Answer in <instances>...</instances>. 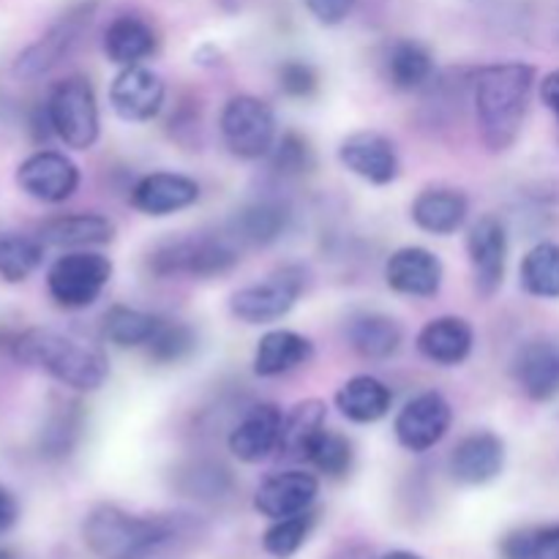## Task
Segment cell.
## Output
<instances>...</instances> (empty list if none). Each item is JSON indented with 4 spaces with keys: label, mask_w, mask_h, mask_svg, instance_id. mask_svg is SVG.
Wrapping results in <instances>:
<instances>
[{
    "label": "cell",
    "mask_w": 559,
    "mask_h": 559,
    "mask_svg": "<svg viewBox=\"0 0 559 559\" xmlns=\"http://www.w3.org/2000/svg\"><path fill=\"white\" fill-rule=\"evenodd\" d=\"M535 87V69L522 60L480 66L473 80L475 118L480 140L489 151L502 153L516 145Z\"/></svg>",
    "instance_id": "cell-1"
},
{
    "label": "cell",
    "mask_w": 559,
    "mask_h": 559,
    "mask_svg": "<svg viewBox=\"0 0 559 559\" xmlns=\"http://www.w3.org/2000/svg\"><path fill=\"white\" fill-rule=\"evenodd\" d=\"M16 360L36 366L60 385L80 393H93L107 382L109 360L102 349L49 328H33L14 342Z\"/></svg>",
    "instance_id": "cell-2"
},
{
    "label": "cell",
    "mask_w": 559,
    "mask_h": 559,
    "mask_svg": "<svg viewBox=\"0 0 559 559\" xmlns=\"http://www.w3.org/2000/svg\"><path fill=\"white\" fill-rule=\"evenodd\" d=\"M175 535L169 519L136 516L118 506H98L82 524L85 546L98 559H145Z\"/></svg>",
    "instance_id": "cell-3"
},
{
    "label": "cell",
    "mask_w": 559,
    "mask_h": 559,
    "mask_svg": "<svg viewBox=\"0 0 559 559\" xmlns=\"http://www.w3.org/2000/svg\"><path fill=\"white\" fill-rule=\"evenodd\" d=\"M47 126L66 147L87 151L98 140V104L85 76H66L47 98Z\"/></svg>",
    "instance_id": "cell-4"
},
{
    "label": "cell",
    "mask_w": 559,
    "mask_h": 559,
    "mask_svg": "<svg viewBox=\"0 0 559 559\" xmlns=\"http://www.w3.org/2000/svg\"><path fill=\"white\" fill-rule=\"evenodd\" d=\"M112 278V262L96 251H69L58 257L47 273L49 298L60 309H87L98 300Z\"/></svg>",
    "instance_id": "cell-5"
},
{
    "label": "cell",
    "mask_w": 559,
    "mask_h": 559,
    "mask_svg": "<svg viewBox=\"0 0 559 559\" xmlns=\"http://www.w3.org/2000/svg\"><path fill=\"white\" fill-rule=\"evenodd\" d=\"M238 265V251L218 238H186L158 246L147 260L158 278H213Z\"/></svg>",
    "instance_id": "cell-6"
},
{
    "label": "cell",
    "mask_w": 559,
    "mask_h": 559,
    "mask_svg": "<svg viewBox=\"0 0 559 559\" xmlns=\"http://www.w3.org/2000/svg\"><path fill=\"white\" fill-rule=\"evenodd\" d=\"M218 129L227 151L246 162L267 156L276 145V115L262 98L246 93L224 104Z\"/></svg>",
    "instance_id": "cell-7"
},
{
    "label": "cell",
    "mask_w": 559,
    "mask_h": 559,
    "mask_svg": "<svg viewBox=\"0 0 559 559\" xmlns=\"http://www.w3.org/2000/svg\"><path fill=\"white\" fill-rule=\"evenodd\" d=\"M304 271L300 267H284V271L273 273L265 282L249 284V287L238 289L229 298V311L235 320L246 322V325H265V322H276L293 311L298 304L300 293H304Z\"/></svg>",
    "instance_id": "cell-8"
},
{
    "label": "cell",
    "mask_w": 559,
    "mask_h": 559,
    "mask_svg": "<svg viewBox=\"0 0 559 559\" xmlns=\"http://www.w3.org/2000/svg\"><path fill=\"white\" fill-rule=\"evenodd\" d=\"M93 11H96V0H85V3H76L74 9L66 11L55 25H49V31L41 38H36L31 47L16 55L14 74L20 80H36V76L52 71L76 47L80 36L91 25Z\"/></svg>",
    "instance_id": "cell-9"
},
{
    "label": "cell",
    "mask_w": 559,
    "mask_h": 559,
    "mask_svg": "<svg viewBox=\"0 0 559 559\" xmlns=\"http://www.w3.org/2000/svg\"><path fill=\"white\" fill-rule=\"evenodd\" d=\"M451 420L453 409L448 399L437 391H426L404 404L402 413L396 415L393 431H396L399 445L407 448L409 453H424L448 435Z\"/></svg>",
    "instance_id": "cell-10"
},
{
    "label": "cell",
    "mask_w": 559,
    "mask_h": 559,
    "mask_svg": "<svg viewBox=\"0 0 559 559\" xmlns=\"http://www.w3.org/2000/svg\"><path fill=\"white\" fill-rule=\"evenodd\" d=\"M467 254L473 265L475 289L480 298H495L506 282L508 229L497 216H484L467 235Z\"/></svg>",
    "instance_id": "cell-11"
},
{
    "label": "cell",
    "mask_w": 559,
    "mask_h": 559,
    "mask_svg": "<svg viewBox=\"0 0 559 559\" xmlns=\"http://www.w3.org/2000/svg\"><path fill=\"white\" fill-rule=\"evenodd\" d=\"M16 186L27 197L47 205L66 202L80 186V169L58 151H38L16 167Z\"/></svg>",
    "instance_id": "cell-12"
},
{
    "label": "cell",
    "mask_w": 559,
    "mask_h": 559,
    "mask_svg": "<svg viewBox=\"0 0 559 559\" xmlns=\"http://www.w3.org/2000/svg\"><path fill=\"white\" fill-rule=\"evenodd\" d=\"M167 98V85L147 66H126L109 85V104L126 123H147L156 118Z\"/></svg>",
    "instance_id": "cell-13"
},
{
    "label": "cell",
    "mask_w": 559,
    "mask_h": 559,
    "mask_svg": "<svg viewBox=\"0 0 559 559\" xmlns=\"http://www.w3.org/2000/svg\"><path fill=\"white\" fill-rule=\"evenodd\" d=\"M317 495H320V480L314 475L306 469H284L262 480L254 495V508L265 519L278 522L311 511Z\"/></svg>",
    "instance_id": "cell-14"
},
{
    "label": "cell",
    "mask_w": 559,
    "mask_h": 559,
    "mask_svg": "<svg viewBox=\"0 0 559 559\" xmlns=\"http://www.w3.org/2000/svg\"><path fill=\"white\" fill-rule=\"evenodd\" d=\"M338 162L366 183L388 186L399 178V153L380 131H355L338 145Z\"/></svg>",
    "instance_id": "cell-15"
},
{
    "label": "cell",
    "mask_w": 559,
    "mask_h": 559,
    "mask_svg": "<svg viewBox=\"0 0 559 559\" xmlns=\"http://www.w3.org/2000/svg\"><path fill=\"white\" fill-rule=\"evenodd\" d=\"M442 262L424 246H404L385 262V282L393 293L407 298H435L442 287Z\"/></svg>",
    "instance_id": "cell-16"
},
{
    "label": "cell",
    "mask_w": 559,
    "mask_h": 559,
    "mask_svg": "<svg viewBox=\"0 0 559 559\" xmlns=\"http://www.w3.org/2000/svg\"><path fill=\"white\" fill-rule=\"evenodd\" d=\"M131 207L145 216L162 218L186 211L200 200V183L189 175L178 173H151L136 180L131 189Z\"/></svg>",
    "instance_id": "cell-17"
},
{
    "label": "cell",
    "mask_w": 559,
    "mask_h": 559,
    "mask_svg": "<svg viewBox=\"0 0 559 559\" xmlns=\"http://www.w3.org/2000/svg\"><path fill=\"white\" fill-rule=\"evenodd\" d=\"M506 469V442L495 431H475L464 437L451 453L453 480L464 486H486Z\"/></svg>",
    "instance_id": "cell-18"
},
{
    "label": "cell",
    "mask_w": 559,
    "mask_h": 559,
    "mask_svg": "<svg viewBox=\"0 0 559 559\" xmlns=\"http://www.w3.org/2000/svg\"><path fill=\"white\" fill-rule=\"evenodd\" d=\"M282 409L276 404H257L243 415L229 435L227 445L238 462L260 464L271 453L278 451V435H282Z\"/></svg>",
    "instance_id": "cell-19"
},
{
    "label": "cell",
    "mask_w": 559,
    "mask_h": 559,
    "mask_svg": "<svg viewBox=\"0 0 559 559\" xmlns=\"http://www.w3.org/2000/svg\"><path fill=\"white\" fill-rule=\"evenodd\" d=\"M519 388L533 402H551L559 396V347L555 342H530L519 349L513 364Z\"/></svg>",
    "instance_id": "cell-20"
},
{
    "label": "cell",
    "mask_w": 559,
    "mask_h": 559,
    "mask_svg": "<svg viewBox=\"0 0 559 559\" xmlns=\"http://www.w3.org/2000/svg\"><path fill=\"white\" fill-rule=\"evenodd\" d=\"M36 238L44 246L55 249H91V246H104L115 240L112 218L102 213H66V216L47 218L38 227Z\"/></svg>",
    "instance_id": "cell-21"
},
{
    "label": "cell",
    "mask_w": 559,
    "mask_h": 559,
    "mask_svg": "<svg viewBox=\"0 0 559 559\" xmlns=\"http://www.w3.org/2000/svg\"><path fill=\"white\" fill-rule=\"evenodd\" d=\"M475 344L473 325L464 317H437L418 333V349L437 366H459L469 358Z\"/></svg>",
    "instance_id": "cell-22"
},
{
    "label": "cell",
    "mask_w": 559,
    "mask_h": 559,
    "mask_svg": "<svg viewBox=\"0 0 559 559\" xmlns=\"http://www.w3.org/2000/svg\"><path fill=\"white\" fill-rule=\"evenodd\" d=\"M469 213V202L462 191L456 189H424L415 197L409 216H413L415 227H420L429 235H453L464 227Z\"/></svg>",
    "instance_id": "cell-23"
},
{
    "label": "cell",
    "mask_w": 559,
    "mask_h": 559,
    "mask_svg": "<svg viewBox=\"0 0 559 559\" xmlns=\"http://www.w3.org/2000/svg\"><path fill=\"white\" fill-rule=\"evenodd\" d=\"M328 407L320 399H306L298 402L282 420V435H278V456L287 462H306L317 437L325 431Z\"/></svg>",
    "instance_id": "cell-24"
},
{
    "label": "cell",
    "mask_w": 559,
    "mask_h": 559,
    "mask_svg": "<svg viewBox=\"0 0 559 559\" xmlns=\"http://www.w3.org/2000/svg\"><path fill=\"white\" fill-rule=\"evenodd\" d=\"M158 47V38L145 20L134 14L115 16L104 31V55L115 66H140Z\"/></svg>",
    "instance_id": "cell-25"
},
{
    "label": "cell",
    "mask_w": 559,
    "mask_h": 559,
    "mask_svg": "<svg viewBox=\"0 0 559 559\" xmlns=\"http://www.w3.org/2000/svg\"><path fill=\"white\" fill-rule=\"evenodd\" d=\"M314 355V344L295 331H267L257 342L254 374L257 377H282L298 366L309 364Z\"/></svg>",
    "instance_id": "cell-26"
},
{
    "label": "cell",
    "mask_w": 559,
    "mask_h": 559,
    "mask_svg": "<svg viewBox=\"0 0 559 559\" xmlns=\"http://www.w3.org/2000/svg\"><path fill=\"white\" fill-rule=\"evenodd\" d=\"M393 393L385 382L371 374H358L344 382L336 393V407L353 424H377L391 413Z\"/></svg>",
    "instance_id": "cell-27"
},
{
    "label": "cell",
    "mask_w": 559,
    "mask_h": 559,
    "mask_svg": "<svg viewBox=\"0 0 559 559\" xmlns=\"http://www.w3.org/2000/svg\"><path fill=\"white\" fill-rule=\"evenodd\" d=\"M402 338L404 333L399 322L388 314H377V311L358 314L347 328L349 347L366 360H388L399 353Z\"/></svg>",
    "instance_id": "cell-28"
},
{
    "label": "cell",
    "mask_w": 559,
    "mask_h": 559,
    "mask_svg": "<svg viewBox=\"0 0 559 559\" xmlns=\"http://www.w3.org/2000/svg\"><path fill=\"white\" fill-rule=\"evenodd\" d=\"M435 74V58L413 38H399L385 52V76L396 91H418Z\"/></svg>",
    "instance_id": "cell-29"
},
{
    "label": "cell",
    "mask_w": 559,
    "mask_h": 559,
    "mask_svg": "<svg viewBox=\"0 0 559 559\" xmlns=\"http://www.w3.org/2000/svg\"><path fill=\"white\" fill-rule=\"evenodd\" d=\"M289 227V207L276 200H262L254 205L235 213L233 233L235 238L249 246H271L287 233Z\"/></svg>",
    "instance_id": "cell-30"
},
{
    "label": "cell",
    "mask_w": 559,
    "mask_h": 559,
    "mask_svg": "<svg viewBox=\"0 0 559 559\" xmlns=\"http://www.w3.org/2000/svg\"><path fill=\"white\" fill-rule=\"evenodd\" d=\"M158 325H162V317L131 309V306H112V309L104 314L102 331L104 338H107L109 344H115V347L136 349L151 344Z\"/></svg>",
    "instance_id": "cell-31"
},
{
    "label": "cell",
    "mask_w": 559,
    "mask_h": 559,
    "mask_svg": "<svg viewBox=\"0 0 559 559\" xmlns=\"http://www.w3.org/2000/svg\"><path fill=\"white\" fill-rule=\"evenodd\" d=\"M524 293L540 300H559V243L544 240L524 254L519 267Z\"/></svg>",
    "instance_id": "cell-32"
},
{
    "label": "cell",
    "mask_w": 559,
    "mask_h": 559,
    "mask_svg": "<svg viewBox=\"0 0 559 559\" xmlns=\"http://www.w3.org/2000/svg\"><path fill=\"white\" fill-rule=\"evenodd\" d=\"M44 260V243L36 235L0 233V278L9 284L25 282Z\"/></svg>",
    "instance_id": "cell-33"
},
{
    "label": "cell",
    "mask_w": 559,
    "mask_h": 559,
    "mask_svg": "<svg viewBox=\"0 0 559 559\" xmlns=\"http://www.w3.org/2000/svg\"><path fill=\"white\" fill-rule=\"evenodd\" d=\"M500 555L502 559H559V522L506 535Z\"/></svg>",
    "instance_id": "cell-34"
},
{
    "label": "cell",
    "mask_w": 559,
    "mask_h": 559,
    "mask_svg": "<svg viewBox=\"0 0 559 559\" xmlns=\"http://www.w3.org/2000/svg\"><path fill=\"white\" fill-rule=\"evenodd\" d=\"M317 516L311 511L298 513V516L278 519L267 527V533L262 535V549L267 551L273 559H289L300 551V546L309 540L311 530H314Z\"/></svg>",
    "instance_id": "cell-35"
},
{
    "label": "cell",
    "mask_w": 559,
    "mask_h": 559,
    "mask_svg": "<svg viewBox=\"0 0 559 559\" xmlns=\"http://www.w3.org/2000/svg\"><path fill=\"white\" fill-rule=\"evenodd\" d=\"M353 442L344 435H336V431H322L317 437V442L311 445L309 459L306 462L314 464L322 475L328 478H344V475L353 469Z\"/></svg>",
    "instance_id": "cell-36"
},
{
    "label": "cell",
    "mask_w": 559,
    "mask_h": 559,
    "mask_svg": "<svg viewBox=\"0 0 559 559\" xmlns=\"http://www.w3.org/2000/svg\"><path fill=\"white\" fill-rule=\"evenodd\" d=\"M197 336L189 325L175 320H162L156 336L147 344V355H151L156 364H178L186 355L194 353Z\"/></svg>",
    "instance_id": "cell-37"
},
{
    "label": "cell",
    "mask_w": 559,
    "mask_h": 559,
    "mask_svg": "<svg viewBox=\"0 0 559 559\" xmlns=\"http://www.w3.org/2000/svg\"><path fill=\"white\" fill-rule=\"evenodd\" d=\"M273 167L282 175H304L314 169V151L298 131H287L271 151Z\"/></svg>",
    "instance_id": "cell-38"
},
{
    "label": "cell",
    "mask_w": 559,
    "mask_h": 559,
    "mask_svg": "<svg viewBox=\"0 0 559 559\" xmlns=\"http://www.w3.org/2000/svg\"><path fill=\"white\" fill-rule=\"evenodd\" d=\"M278 87L293 98H306L320 87V74L306 60H287L278 66Z\"/></svg>",
    "instance_id": "cell-39"
},
{
    "label": "cell",
    "mask_w": 559,
    "mask_h": 559,
    "mask_svg": "<svg viewBox=\"0 0 559 559\" xmlns=\"http://www.w3.org/2000/svg\"><path fill=\"white\" fill-rule=\"evenodd\" d=\"M353 5L355 0H306L309 14L325 27L342 25V22L349 16V11H353Z\"/></svg>",
    "instance_id": "cell-40"
},
{
    "label": "cell",
    "mask_w": 559,
    "mask_h": 559,
    "mask_svg": "<svg viewBox=\"0 0 559 559\" xmlns=\"http://www.w3.org/2000/svg\"><path fill=\"white\" fill-rule=\"evenodd\" d=\"M16 522H20V502H16V497L9 489L0 486V535L14 530Z\"/></svg>",
    "instance_id": "cell-41"
},
{
    "label": "cell",
    "mask_w": 559,
    "mask_h": 559,
    "mask_svg": "<svg viewBox=\"0 0 559 559\" xmlns=\"http://www.w3.org/2000/svg\"><path fill=\"white\" fill-rule=\"evenodd\" d=\"M540 102H544L559 120V69L549 71V74L544 76V82H540Z\"/></svg>",
    "instance_id": "cell-42"
},
{
    "label": "cell",
    "mask_w": 559,
    "mask_h": 559,
    "mask_svg": "<svg viewBox=\"0 0 559 559\" xmlns=\"http://www.w3.org/2000/svg\"><path fill=\"white\" fill-rule=\"evenodd\" d=\"M382 559H420V557L413 555V551H391V555H385Z\"/></svg>",
    "instance_id": "cell-43"
},
{
    "label": "cell",
    "mask_w": 559,
    "mask_h": 559,
    "mask_svg": "<svg viewBox=\"0 0 559 559\" xmlns=\"http://www.w3.org/2000/svg\"><path fill=\"white\" fill-rule=\"evenodd\" d=\"M0 559H16L9 549H0Z\"/></svg>",
    "instance_id": "cell-44"
}]
</instances>
